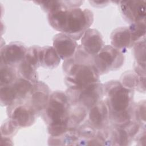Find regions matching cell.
<instances>
[{
	"instance_id": "12",
	"label": "cell",
	"mask_w": 146,
	"mask_h": 146,
	"mask_svg": "<svg viewBox=\"0 0 146 146\" xmlns=\"http://www.w3.org/2000/svg\"><path fill=\"white\" fill-rule=\"evenodd\" d=\"M52 41L53 47L63 60L72 56L79 45L75 40L62 33L55 35Z\"/></svg>"
},
{
	"instance_id": "13",
	"label": "cell",
	"mask_w": 146,
	"mask_h": 146,
	"mask_svg": "<svg viewBox=\"0 0 146 146\" xmlns=\"http://www.w3.org/2000/svg\"><path fill=\"white\" fill-rule=\"evenodd\" d=\"M81 46L88 54L94 56L104 46L100 33L95 29H88L81 38Z\"/></svg>"
},
{
	"instance_id": "4",
	"label": "cell",
	"mask_w": 146,
	"mask_h": 146,
	"mask_svg": "<svg viewBox=\"0 0 146 146\" xmlns=\"http://www.w3.org/2000/svg\"><path fill=\"white\" fill-rule=\"evenodd\" d=\"M71 104L65 92L55 91L50 94L41 115L47 126L50 136H58L68 130Z\"/></svg>"
},
{
	"instance_id": "10",
	"label": "cell",
	"mask_w": 146,
	"mask_h": 146,
	"mask_svg": "<svg viewBox=\"0 0 146 146\" xmlns=\"http://www.w3.org/2000/svg\"><path fill=\"white\" fill-rule=\"evenodd\" d=\"M27 48L19 42H13L1 48V64L17 67L23 60Z\"/></svg>"
},
{
	"instance_id": "1",
	"label": "cell",
	"mask_w": 146,
	"mask_h": 146,
	"mask_svg": "<svg viewBox=\"0 0 146 146\" xmlns=\"http://www.w3.org/2000/svg\"><path fill=\"white\" fill-rule=\"evenodd\" d=\"M103 87L110 124L123 126L133 120L134 91L124 87L117 80L108 81Z\"/></svg>"
},
{
	"instance_id": "20",
	"label": "cell",
	"mask_w": 146,
	"mask_h": 146,
	"mask_svg": "<svg viewBox=\"0 0 146 146\" xmlns=\"http://www.w3.org/2000/svg\"><path fill=\"white\" fill-rule=\"evenodd\" d=\"M79 138L75 129H68V130L58 136H50L48 139V145H78Z\"/></svg>"
},
{
	"instance_id": "15",
	"label": "cell",
	"mask_w": 146,
	"mask_h": 146,
	"mask_svg": "<svg viewBox=\"0 0 146 146\" xmlns=\"http://www.w3.org/2000/svg\"><path fill=\"white\" fill-rule=\"evenodd\" d=\"M120 83L125 87L137 90L140 92L145 91V76H140L135 71L129 70L124 72L120 76Z\"/></svg>"
},
{
	"instance_id": "29",
	"label": "cell",
	"mask_w": 146,
	"mask_h": 146,
	"mask_svg": "<svg viewBox=\"0 0 146 146\" xmlns=\"http://www.w3.org/2000/svg\"><path fill=\"white\" fill-rule=\"evenodd\" d=\"M89 2L92 6L96 7H102L107 5L110 2V1H90Z\"/></svg>"
},
{
	"instance_id": "11",
	"label": "cell",
	"mask_w": 146,
	"mask_h": 146,
	"mask_svg": "<svg viewBox=\"0 0 146 146\" xmlns=\"http://www.w3.org/2000/svg\"><path fill=\"white\" fill-rule=\"evenodd\" d=\"M87 121L97 131H102L110 125L108 109L104 100L92 106L88 111Z\"/></svg>"
},
{
	"instance_id": "24",
	"label": "cell",
	"mask_w": 146,
	"mask_h": 146,
	"mask_svg": "<svg viewBox=\"0 0 146 146\" xmlns=\"http://www.w3.org/2000/svg\"><path fill=\"white\" fill-rule=\"evenodd\" d=\"M0 75V86L13 83L18 76L17 67L3 64H1Z\"/></svg>"
},
{
	"instance_id": "7",
	"label": "cell",
	"mask_w": 146,
	"mask_h": 146,
	"mask_svg": "<svg viewBox=\"0 0 146 146\" xmlns=\"http://www.w3.org/2000/svg\"><path fill=\"white\" fill-rule=\"evenodd\" d=\"M6 112L9 119L19 128L31 126L37 117L35 111L25 100L13 102L7 107Z\"/></svg>"
},
{
	"instance_id": "9",
	"label": "cell",
	"mask_w": 146,
	"mask_h": 146,
	"mask_svg": "<svg viewBox=\"0 0 146 146\" xmlns=\"http://www.w3.org/2000/svg\"><path fill=\"white\" fill-rule=\"evenodd\" d=\"M145 1H118L121 14L129 24L145 21Z\"/></svg>"
},
{
	"instance_id": "26",
	"label": "cell",
	"mask_w": 146,
	"mask_h": 146,
	"mask_svg": "<svg viewBox=\"0 0 146 146\" xmlns=\"http://www.w3.org/2000/svg\"><path fill=\"white\" fill-rule=\"evenodd\" d=\"M145 27V21L132 23L128 26L134 44L145 38L146 32Z\"/></svg>"
},
{
	"instance_id": "18",
	"label": "cell",
	"mask_w": 146,
	"mask_h": 146,
	"mask_svg": "<svg viewBox=\"0 0 146 146\" xmlns=\"http://www.w3.org/2000/svg\"><path fill=\"white\" fill-rule=\"evenodd\" d=\"M39 56L40 66L45 68H55L60 63L61 59L53 46H45L40 47Z\"/></svg>"
},
{
	"instance_id": "17",
	"label": "cell",
	"mask_w": 146,
	"mask_h": 146,
	"mask_svg": "<svg viewBox=\"0 0 146 146\" xmlns=\"http://www.w3.org/2000/svg\"><path fill=\"white\" fill-rule=\"evenodd\" d=\"M34 2L47 14L62 9L79 7L83 3L82 1H36Z\"/></svg>"
},
{
	"instance_id": "16",
	"label": "cell",
	"mask_w": 146,
	"mask_h": 146,
	"mask_svg": "<svg viewBox=\"0 0 146 146\" xmlns=\"http://www.w3.org/2000/svg\"><path fill=\"white\" fill-rule=\"evenodd\" d=\"M145 38L136 42L133 48L134 71L137 75L145 76Z\"/></svg>"
},
{
	"instance_id": "22",
	"label": "cell",
	"mask_w": 146,
	"mask_h": 146,
	"mask_svg": "<svg viewBox=\"0 0 146 146\" xmlns=\"http://www.w3.org/2000/svg\"><path fill=\"white\" fill-rule=\"evenodd\" d=\"M77 135L79 138L78 145H84L86 141L94 137L98 131L86 120L75 128Z\"/></svg>"
},
{
	"instance_id": "5",
	"label": "cell",
	"mask_w": 146,
	"mask_h": 146,
	"mask_svg": "<svg viewBox=\"0 0 146 146\" xmlns=\"http://www.w3.org/2000/svg\"><path fill=\"white\" fill-rule=\"evenodd\" d=\"M71 105H79L88 111L104 97V87L100 81L77 89L66 91Z\"/></svg>"
},
{
	"instance_id": "2",
	"label": "cell",
	"mask_w": 146,
	"mask_h": 146,
	"mask_svg": "<svg viewBox=\"0 0 146 146\" xmlns=\"http://www.w3.org/2000/svg\"><path fill=\"white\" fill-rule=\"evenodd\" d=\"M93 56L78 45L74 55L63 61L64 83L68 88L77 89L100 81V75L94 66Z\"/></svg>"
},
{
	"instance_id": "25",
	"label": "cell",
	"mask_w": 146,
	"mask_h": 146,
	"mask_svg": "<svg viewBox=\"0 0 146 146\" xmlns=\"http://www.w3.org/2000/svg\"><path fill=\"white\" fill-rule=\"evenodd\" d=\"M40 47L39 46L34 45L27 48L23 59L26 63L36 70L40 66L39 56Z\"/></svg>"
},
{
	"instance_id": "14",
	"label": "cell",
	"mask_w": 146,
	"mask_h": 146,
	"mask_svg": "<svg viewBox=\"0 0 146 146\" xmlns=\"http://www.w3.org/2000/svg\"><path fill=\"white\" fill-rule=\"evenodd\" d=\"M111 46L123 53L128 48L133 47L134 44L128 27H120L112 31L110 35Z\"/></svg>"
},
{
	"instance_id": "21",
	"label": "cell",
	"mask_w": 146,
	"mask_h": 146,
	"mask_svg": "<svg viewBox=\"0 0 146 146\" xmlns=\"http://www.w3.org/2000/svg\"><path fill=\"white\" fill-rule=\"evenodd\" d=\"M18 76L30 81L32 84L38 82L37 70L33 68L25 62L24 59L17 67Z\"/></svg>"
},
{
	"instance_id": "3",
	"label": "cell",
	"mask_w": 146,
	"mask_h": 146,
	"mask_svg": "<svg viewBox=\"0 0 146 146\" xmlns=\"http://www.w3.org/2000/svg\"><path fill=\"white\" fill-rule=\"evenodd\" d=\"M50 25L73 39H80L94 22V13L88 9H62L47 14Z\"/></svg>"
},
{
	"instance_id": "27",
	"label": "cell",
	"mask_w": 146,
	"mask_h": 146,
	"mask_svg": "<svg viewBox=\"0 0 146 146\" xmlns=\"http://www.w3.org/2000/svg\"><path fill=\"white\" fill-rule=\"evenodd\" d=\"M133 119L141 126H145V101L141 100L135 104Z\"/></svg>"
},
{
	"instance_id": "19",
	"label": "cell",
	"mask_w": 146,
	"mask_h": 146,
	"mask_svg": "<svg viewBox=\"0 0 146 146\" xmlns=\"http://www.w3.org/2000/svg\"><path fill=\"white\" fill-rule=\"evenodd\" d=\"M88 110L79 105H71L68 119V129H75L84 123L88 116Z\"/></svg>"
},
{
	"instance_id": "28",
	"label": "cell",
	"mask_w": 146,
	"mask_h": 146,
	"mask_svg": "<svg viewBox=\"0 0 146 146\" xmlns=\"http://www.w3.org/2000/svg\"><path fill=\"white\" fill-rule=\"evenodd\" d=\"M19 128L15 125L8 118L1 125V137H11L14 136Z\"/></svg>"
},
{
	"instance_id": "8",
	"label": "cell",
	"mask_w": 146,
	"mask_h": 146,
	"mask_svg": "<svg viewBox=\"0 0 146 146\" xmlns=\"http://www.w3.org/2000/svg\"><path fill=\"white\" fill-rule=\"evenodd\" d=\"M50 96L48 86L42 81L33 84L25 102L33 109L37 116L41 115L46 107Z\"/></svg>"
},
{
	"instance_id": "6",
	"label": "cell",
	"mask_w": 146,
	"mask_h": 146,
	"mask_svg": "<svg viewBox=\"0 0 146 146\" xmlns=\"http://www.w3.org/2000/svg\"><path fill=\"white\" fill-rule=\"evenodd\" d=\"M124 62L123 53L111 45L104 46L94 57V66L100 75L119 69Z\"/></svg>"
},
{
	"instance_id": "23",
	"label": "cell",
	"mask_w": 146,
	"mask_h": 146,
	"mask_svg": "<svg viewBox=\"0 0 146 146\" xmlns=\"http://www.w3.org/2000/svg\"><path fill=\"white\" fill-rule=\"evenodd\" d=\"M17 100V92L13 85L0 86V102L2 106L7 107Z\"/></svg>"
}]
</instances>
